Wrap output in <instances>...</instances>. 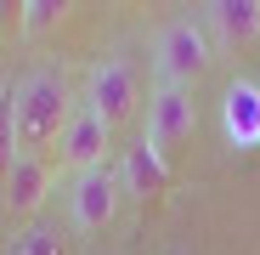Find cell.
Segmentation results:
<instances>
[{"label":"cell","mask_w":260,"mask_h":255,"mask_svg":"<svg viewBox=\"0 0 260 255\" xmlns=\"http://www.w3.org/2000/svg\"><path fill=\"white\" fill-rule=\"evenodd\" d=\"M12 108H17V153H46L68 131V85L57 68H34L12 85Z\"/></svg>","instance_id":"6da1fadb"},{"label":"cell","mask_w":260,"mask_h":255,"mask_svg":"<svg viewBox=\"0 0 260 255\" xmlns=\"http://www.w3.org/2000/svg\"><path fill=\"white\" fill-rule=\"evenodd\" d=\"M209 34L192 23V17H176L164 23L158 46H153V68H158V85H176V91H192V79L209 74Z\"/></svg>","instance_id":"7a4b0ae2"},{"label":"cell","mask_w":260,"mask_h":255,"mask_svg":"<svg viewBox=\"0 0 260 255\" xmlns=\"http://www.w3.org/2000/svg\"><path fill=\"white\" fill-rule=\"evenodd\" d=\"M192 131H198V102H192V91H176V85H158L153 91V102H147V148H158V153H176L181 142H192Z\"/></svg>","instance_id":"3957f363"},{"label":"cell","mask_w":260,"mask_h":255,"mask_svg":"<svg viewBox=\"0 0 260 255\" xmlns=\"http://www.w3.org/2000/svg\"><path fill=\"white\" fill-rule=\"evenodd\" d=\"M85 108L102 114L108 125H119L130 108H136V68H130L124 57H102L91 68V79H85Z\"/></svg>","instance_id":"277c9868"},{"label":"cell","mask_w":260,"mask_h":255,"mask_svg":"<svg viewBox=\"0 0 260 255\" xmlns=\"http://www.w3.org/2000/svg\"><path fill=\"white\" fill-rule=\"evenodd\" d=\"M119 176L102 164V170H85L74 176V193H68V210H74V227L79 233H102L113 216H119Z\"/></svg>","instance_id":"5b68a950"},{"label":"cell","mask_w":260,"mask_h":255,"mask_svg":"<svg viewBox=\"0 0 260 255\" xmlns=\"http://www.w3.org/2000/svg\"><path fill=\"white\" fill-rule=\"evenodd\" d=\"M108 136H113V125H108L102 114L74 108V114H68V131H62V142H57V153H62V164H74L79 176H85V170H102V164H108Z\"/></svg>","instance_id":"8992f818"},{"label":"cell","mask_w":260,"mask_h":255,"mask_svg":"<svg viewBox=\"0 0 260 255\" xmlns=\"http://www.w3.org/2000/svg\"><path fill=\"white\" fill-rule=\"evenodd\" d=\"M51 182H57V170L46 164V153H17L12 159V170H6V210L12 216H34L40 204H46V193H51Z\"/></svg>","instance_id":"52a82bcc"},{"label":"cell","mask_w":260,"mask_h":255,"mask_svg":"<svg viewBox=\"0 0 260 255\" xmlns=\"http://www.w3.org/2000/svg\"><path fill=\"white\" fill-rule=\"evenodd\" d=\"M221 125L232 148H260V85L254 79H232L221 97Z\"/></svg>","instance_id":"ba28073f"},{"label":"cell","mask_w":260,"mask_h":255,"mask_svg":"<svg viewBox=\"0 0 260 255\" xmlns=\"http://www.w3.org/2000/svg\"><path fill=\"white\" fill-rule=\"evenodd\" d=\"M204 23L215 29L221 46H254L260 40V0H209Z\"/></svg>","instance_id":"9c48e42d"},{"label":"cell","mask_w":260,"mask_h":255,"mask_svg":"<svg viewBox=\"0 0 260 255\" xmlns=\"http://www.w3.org/2000/svg\"><path fill=\"white\" fill-rule=\"evenodd\" d=\"M119 187H124V193H136V199H158V193H170V164H164V153L147 148V142H136V148L124 153Z\"/></svg>","instance_id":"30bf717a"},{"label":"cell","mask_w":260,"mask_h":255,"mask_svg":"<svg viewBox=\"0 0 260 255\" xmlns=\"http://www.w3.org/2000/svg\"><path fill=\"white\" fill-rule=\"evenodd\" d=\"M17 159V108H12V91H0V182Z\"/></svg>","instance_id":"8fae6325"},{"label":"cell","mask_w":260,"mask_h":255,"mask_svg":"<svg viewBox=\"0 0 260 255\" xmlns=\"http://www.w3.org/2000/svg\"><path fill=\"white\" fill-rule=\"evenodd\" d=\"M12 255H62V238L51 227H23L12 233Z\"/></svg>","instance_id":"7c38bea8"},{"label":"cell","mask_w":260,"mask_h":255,"mask_svg":"<svg viewBox=\"0 0 260 255\" xmlns=\"http://www.w3.org/2000/svg\"><path fill=\"white\" fill-rule=\"evenodd\" d=\"M23 34H46L57 17H62V6H57V0H23Z\"/></svg>","instance_id":"4fadbf2b"},{"label":"cell","mask_w":260,"mask_h":255,"mask_svg":"<svg viewBox=\"0 0 260 255\" xmlns=\"http://www.w3.org/2000/svg\"><path fill=\"white\" fill-rule=\"evenodd\" d=\"M0 29H6V6H0Z\"/></svg>","instance_id":"5bb4252c"}]
</instances>
